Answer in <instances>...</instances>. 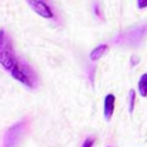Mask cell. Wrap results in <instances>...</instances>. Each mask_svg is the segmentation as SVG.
I'll list each match as a JSON object with an SVG mask.
<instances>
[{
	"label": "cell",
	"instance_id": "1",
	"mask_svg": "<svg viewBox=\"0 0 147 147\" xmlns=\"http://www.w3.org/2000/svg\"><path fill=\"white\" fill-rule=\"evenodd\" d=\"M16 63H17V57L14 54L11 39L3 29H0V66L7 71H11Z\"/></svg>",
	"mask_w": 147,
	"mask_h": 147
},
{
	"label": "cell",
	"instance_id": "2",
	"mask_svg": "<svg viewBox=\"0 0 147 147\" xmlns=\"http://www.w3.org/2000/svg\"><path fill=\"white\" fill-rule=\"evenodd\" d=\"M11 77L19 80L22 84H24L26 87H30V89H34L37 86V76L34 73V70L27 64V63H23L20 60H17L16 66L13 67V70L10 71Z\"/></svg>",
	"mask_w": 147,
	"mask_h": 147
},
{
	"label": "cell",
	"instance_id": "3",
	"mask_svg": "<svg viewBox=\"0 0 147 147\" xmlns=\"http://www.w3.org/2000/svg\"><path fill=\"white\" fill-rule=\"evenodd\" d=\"M26 1L29 3V6L32 7V10L34 13H37L39 16H42L45 19H53L54 17L53 9L50 7L47 0H26Z\"/></svg>",
	"mask_w": 147,
	"mask_h": 147
},
{
	"label": "cell",
	"instance_id": "4",
	"mask_svg": "<svg viewBox=\"0 0 147 147\" xmlns=\"http://www.w3.org/2000/svg\"><path fill=\"white\" fill-rule=\"evenodd\" d=\"M23 127H24V123L23 121H19L17 124H14L13 127L9 129V131L6 133V139H4V147L14 146V143L19 140V137L23 133Z\"/></svg>",
	"mask_w": 147,
	"mask_h": 147
},
{
	"label": "cell",
	"instance_id": "5",
	"mask_svg": "<svg viewBox=\"0 0 147 147\" xmlns=\"http://www.w3.org/2000/svg\"><path fill=\"white\" fill-rule=\"evenodd\" d=\"M114 103H116V97L114 94H107L104 98V119L109 121L113 116V111H114Z\"/></svg>",
	"mask_w": 147,
	"mask_h": 147
},
{
	"label": "cell",
	"instance_id": "6",
	"mask_svg": "<svg viewBox=\"0 0 147 147\" xmlns=\"http://www.w3.org/2000/svg\"><path fill=\"white\" fill-rule=\"evenodd\" d=\"M107 50H109V46H107V45H100V46H97L96 49L92 50V53H90V60H92V61H97Z\"/></svg>",
	"mask_w": 147,
	"mask_h": 147
},
{
	"label": "cell",
	"instance_id": "7",
	"mask_svg": "<svg viewBox=\"0 0 147 147\" xmlns=\"http://www.w3.org/2000/svg\"><path fill=\"white\" fill-rule=\"evenodd\" d=\"M137 87H139V93H140V96H142V97H147V73L142 74V77L139 79V84H137Z\"/></svg>",
	"mask_w": 147,
	"mask_h": 147
},
{
	"label": "cell",
	"instance_id": "8",
	"mask_svg": "<svg viewBox=\"0 0 147 147\" xmlns=\"http://www.w3.org/2000/svg\"><path fill=\"white\" fill-rule=\"evenodd\" d=\"M134 101H136V92L130 90L129 92V113H133L134 110Z\"/></svg>",
	"mask_w": 147,
	"mask_h": 147
},
{
	"label": "cell",
	"instance_id": "9",
	"mask_svg": "<svg viewBox=\"0 0 147 147\" xmlns=\"http://www.w3.org/2000/svg\"><path fill=\"white\" fill-rule=\"evenodd\" d=\"M93 144H94V137H93V136H89V137L83 142L82 147H93Z\"/></svg>",
	"mask_w": 147,
	"mask_h": 147
},
{
	"label": "cell",
	"instance_id": "10",
	"mask_svg": "<svg viewBox=\"0 0 147 147\" xmlns=\"http://www.w3.org/2000/svg\"><path fill=\"white\" fill-rule=\"evenodd\" d=\"M137 7H139V9H146L147 0H137Z\"/></svg>",
	"mask_w": 147,
	"mask_h": 147
},
{
	"label": "cell",
	"instance_id": "11",
	"mask_svg": "<svg viewBox=\"0 0 147 147\" xmlns=\"http://www.w3.org/2000/svg\"><path fill=\"white\" fill-rule=\"evenodd\" d=\"M131 63H133V64L137 63V57H136V56H133V61H131Z\"/></svg>",
	"mask_w": 147,
	"mask_h": 147
},
{
	"label": "cell",
	"instance_id": "12",
	"mask_svg": "<svg viewBox=\"0 0 147 147\" xmlns=\"http://www.w3.org/2000/svg\"><path fill=\"white\" fill-rule=\"evenodd\" d=\"M106 147H113V146H106Z\"/></svg>",
	"mask_w": 147,
	"mask_h": 147
}]
</instances>
